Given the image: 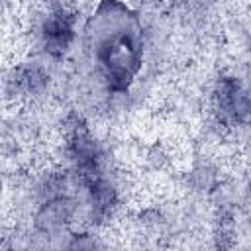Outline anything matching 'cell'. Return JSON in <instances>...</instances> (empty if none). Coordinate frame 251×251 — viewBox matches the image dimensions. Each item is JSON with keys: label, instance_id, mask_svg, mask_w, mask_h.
Segmentation results:
<instances>
[{"label": "cell", "instance_id": "obj_1", "mask_svg": "<svg viewBox=\"0 0 251 251\" xmlns=\"http://www.w3.org/2000/svg\"><path fill=\"white\" fill-rule=\"evenodd\" d=\"M141 59V45L135 31H118L98 45V61L114 90L127 88Z\"/></svg>", "mask_w": 251, "mask_h": 251}, {"label": "cell", "instance_id": "obj_2", "mask_svg": "<svg viewBox=\"0 0 251 251\" xmlns=\"http://www.w3.org/2000/svg\"><path fill=\"white\" fill-rule=\"evenodd\" d=\"M216 116L226 126L241 124L251 114V96L249 92L231 76H222L216 94H214Z\"/></svg>", "mask_w": 251, "mask_h": 251}, {"label": "cell", "instance_id": "obj_3", "mask_svg": "<svg viewBox=\"0 0 251 251\" xmlns=\"http://www.w3.org/2000/svg\"><path fill=\"white\" fill-rule=\"evenodd\" d=\"M67 129H69V153H71V159L75 161L76 171L82 176V180L88 182L90 178L100 176L98 147H96L88 127L84 126V122L78 116H71Z\"/></svg>", "mask_w": 251, "mask_h": 251}, {"label": "cell", "instance_id": "obj_4", "mask_svg": "<svg viewBox=\"0 0 251 251\" xmlns=\"http://www.w3.org/2000/svg\"><path fill=\"white\" fill-rule=\"evenodd\" d=\"M73 27H75V16L71 12H67L65 8H57L55 12H51L43 22V29H41L45 51L53 57H61L73 41L75 35Z\"/></svg>", "mask_w": 251, "mask_h": 251}, {"label": "cell", "instance_id": "obj_5", "mask_svg": "<svg viewBox=\"0 0 251 251\" xmlns=\"http://www.w3.org/2000/svg\"><path fill=\"white\" fill-rule=\"evenodd\" d=\"M73 212H75V204L65 194L55 196V198H47L45 204L41 206V210L37 212L35 226L43 233H55L67 226Z\"/></svg>", "mask_w": 251, "mask_h": 251}, {"label": "cell", "instance_id": "obj_6", "mask_svg": "<svg viewBox=\"0 0 251 251\" xmlns=\"http://www.w3.org/2000/svg\"><path fill=\"white\" fill-rule=\"evenodd\" d=\"M47 73L37 65H22L14 71L10 82L22 92H39L47 84Z\"/></svg>", "mask_w": 251, "mask_h": 251}, {"label": "cell", "instance_id": "obj_7", "mask_svg": "<svg viewBox=\"0 0 251 251\" xmlns=\"http://www.w3.org/2000/svg\"><path fill=\"white\" fill-rule=\"evenodd\" d=\"M84 184L88 186L94 214H96L98 218L108 216L110 210H112L114 204H116V192H114V188H112L102 176H94V178H90V180L84 182Z\"/></svg>", "mask_w": 251, "mask_h": 251}]
</instances>
